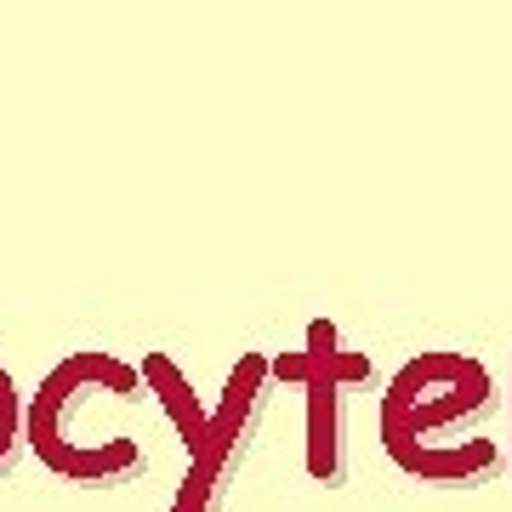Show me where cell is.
Instances as JSON below:
<instances>
[{
  "label": "cell",
  "mask_w": 512,
  "mask_h": 512,
  "mask_svg": "<svg viewBox=\"0 0 512 512\" xmlns=\"http://www.w3.org/2000/svg\"><path fill=\"white\" fill-rule=\"evenodd\" d=\"M12 427H18V393H12V376L0 370V456L12 450Z\"/></svg>",
  "instance_id": "6da1fadb"
}]
</instances>
